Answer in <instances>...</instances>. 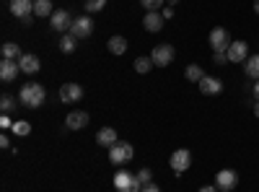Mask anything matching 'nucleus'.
Segmentation results:
<instances>
[{"label":"nucleus","mask_w":259,"mask_h":192,"mask_svg":"<svg viewBox=\"0 0 259 192\" xmlns=\"http://www.w3.org/2000/svg\"><path fill=\"white\" fill-rule=\"evenodd\" d=\"M45 99H47V91H45V86L41 83H24L21 86V91H18V101L24 104V106H29V109H36V106H41L45 104Z\"/></svg>","instance_id":"1"},{"label":"nucleus","mask_w":259,"mask_h":192,"mask_svg":"<svg viewBox=\"0 0 259 192\" xmlns=\"http://www.w3.org/2000/svg\"><path fill=\"white\" fill-rule=\"evenodd\" d=\"M73 16H70V11H65V8H57L52 16H50V26L57 31V34H68L70 31V26H73Z\"/></svg>","instance_id":"2"},{"label":"nucleus","mask_w":259,"mask_h":192,"mask_svg":"<svg viewBox=\"0 0 259 192\" xmlns=\"http://www.w3.org/2000/svg\"><path fill=\"white\" fill-rule=\"evenodd\" d=\"M109 161H112L114 166H122V164H127V161H133V145L124 143V140L114 143V145L109 148Z\"/></svg>","instance_id":"3"},{"label":"nucleus","mask_w":259,"mask_h":192,"mask_svg":"<svg viewBox=\"0 0 259 192\" xmlns=\"http://www.w3.org/2000/svg\"><path fill=\"white\" fill-rule=\"evenodd\" d=\"M68 34H73L75 39H89L94 34V18L91 16H78Z\"/></svg>","instance_id":"4"},{"label":"nucleus","mask_w":259,"mask_h":192,"mask_svg":"<svg viewBox=\"0 0 259 192\" xmlns=\"http://www.w3.org/2000/svg\"><path fill=\"white\" fill-rule=\"evenodd\" d=\"M150 60H153L156 68L171 65V62H174V47H171V45H158V47H153V52H150Z\"/></svg>","instance_id":"5"},{"label":"nucleus","mask_w":259,"mask_h":192,"mask_svg":"<svg viewBox=\"0 0 259 192\" xmlns=\"http://www.w3.org/2000/svg\"><path fill=\"white\" fill-rule=\"evenodd\" d=\"M168 164H171V169H174V174H184L187 169L192 166V153L187 151V148H179V151L171 153Z\"/></svg>","instance_id":"6"},{"label":"nucleus","mask_w":259,"mask_h":192,"mask_svg":"<svg viewBox=\"0 0 259 192\" xmlns=\"http://www.w3.org/2000/svg\"><path fill=\"white\" fill-rule=\"evenodd\" d=\"M236 184H239V174H236L233 169H221V172L215 174V187L223 189V192H231Z\"/></svg>","instance_id":"7"},{"label":"nucleus","mask_w":259,"mask_h":192,"mask_svg":"<svg viewBox=\"0 0 259 192\" xmlns=\"http://www.w3.org/2000/svg\"><path fill=\"white\" fill-rule=\"evenodd\" d=\"M83 99V86H78V83H62L60 86V101L62 104H75Z\"/></svg>","instance_id":"8"},{"label":"nucleus","mask_w":259,"mask_h":192,"mask_svg":"<svg viewBox=\"0 0 259 192\" xmlns=\"http://www.w3.org/2000/svg\"><path fill=\"white\" fill-rule=\"evenodd\" d=\"M210 47L215 50V52H228V47H231V36H228V31L226 29H212L210 31Z\"/></svg>","instance_id":"9"},{"label":"nucleus","mask_w":259,"mask_h":192,"mask_svg":"<svg viewBox=\"0 0 259 192\" xmlns=\"http://www.w3.org/2000/svg\"><path fill=\"white\" fill-rule=\"evenodd\" d=\"M163 24H166V18H163L161 13H156V11H148V13L143 16V26H145V31H150V34H158V31L163 29Z\"/></svg>","instance_id":"10"},{"label":"nucleus","mask_w":259,"mask_h":192,"mask_svg":"<svg viewBox=\"0 0 259 192\" xmlns=\"http://www.w3.org/2000/svg\"><path fill=\"white\" fill-rule=\"evenodd\" d=\"M197 86H200V91H202L205 96H218V94L223 91V83L215 78V75H205Z\"/></svg>","instance_id":"11"},{"label":"nucleus","mask_w":259,"mask_h":192,"mask_svg":"<svg viewBox=\"0 0 259 192\" xmlns=\"http://www.w3.org/2000/svg\"><path fill=\"white\" fill-rule=\"evenodd\" d=\"M18 65H21V73L36 75L39 68H41V60H39L36 55H21V57H18Z\"/></svg>","instance_id":"12"},{"label":"nucleus","mask_w":259,"mask_h":192,"mask_svg":"<svg viewBox=\"0 0 259 192\" xmlns=\"http://www.w3.org/2000/svg\"><path fill=\"white\" fill-rule=\"evenodd\" d=\"M244 60H249L246 42H231V47H228V62H244Z\"/></svg>","instance_id":"13"},{"label":"nucleus","mask_w":259,"mask_h":192,"mask_svg":"<svg viewBox=\"0 0 259 192\" xmlns=\"http://www.w3.org/2000/svg\"><path fill=\"white\" fill-rule=\"evenodd\" d=\"M96 143L101 148H112L114 143H119V135H117L114 127H101V130L96 133Z\"/></svg>","instance_id":"14"},{"label":"nucleus","mask_w":259,"mask_h":192,"mask_svg":"<svg viewBox=\"0 0 259 192\" xmlns=\"http://www.w3.org/2000/svg\"><path fill=\"white\" fill-rule=\"evenodd\" d=\"M21 73V65H18V60H0V78L3 81H13L16 75Z\"/></svg>","instance_id":"15"},{"label":"nucleus","mask_w":259,"mask_h":192,"mask_svg":"<svg viewBox=\"0 0 259 192\" xmlns=\"http://www.w3.org/2000/svg\"><path fill=\"white\" fill-rule=\"evenodd\" d=\"M85 125H89V114L85 112H70L65 117V127H68V130H83Z\"/></svg>","instance_id":"16"},{"label":"nucleus","mask_w":259,"mask_h":192,"mask_svg":"<svg viewBox=\"0 0 259 192\" xmlns=\"http://www.w3.org/2000/svg\"><path fill=\"white\" fill-rule=\"evenodd\" d=\"M11 13L16 18H24V16L34 13V0H11Z\"/></svg>","instance_id":"17"},{"label":"nucleus","mask_w":259,"mask_h":192,"mask_svg":"<svg viewBox=\"0 0 259 192\" xmlns=\"http://www.w3.org/2000/svg\"><path fill=\"white\" fill-rule=\"evenodd\" d=\"M133 182H135V174L124 172V169H119V172L114 174V187H117V192H127Z\"/></svg>","instance_id":"18"},{"label":"nucleus","mask_w":259,"mask_h":192,"mask_svg":"<svg viewBox=\"0 0 259 192\" xmlns=\"http://www.w3.org/2000/svg\"><path fill=\"white\" fill-rule=\"evenodd\" d=\"M52 13H55L52 0H34V16L36 18H50Z\"/></svg>","instance_id":"19"},{"label":"nucleus","mask_w":259,"mask_h":192,"mask_svg":"<svg viewBox=\"0 0 259 192\" xmlns=\"http://www.w3.org/2000/svg\"><path fill=\"white\" fill-rule=\"evenodd\" d=\"M75 45H78V39H75L73 34H62L60 42H57V47H60L62 55H73V52H75Z\"/></svg>","instance_id":"20"},{"label":"nucleus","mask_w":259,"mask_h":192,"mask_svg":"<svg viewBox=\"0 0 259 192\" xmlns=\"http://www.w3.org/2000/svg\"><path fill=\"white\" fill-rule=\"evenodd\" d=\"M106 47H109L112 55H124L127 52V39L124 36H112L109 42H106Z\"/></svg>","instance_id":"21"},{"label":"nucleus","mask_w":259,"mask_h":192,"mask_svg":"<svg viewBox=\"0 0 259 192\" xmlns=\"http://www.w3.org/2000/svg\"><path fill=\"white\" fill-rule=\"evenodd\" d=\"M11 130H13V135H18V138H26V135L31 133V122H29V120H16Z\"/></svg>","instance_id":"22"},{"label":"nucleus","mask_w":259,"mask_h":192,"mask_svg":"<svg viewBox=\"0 0 259 192\" xmlns=\"http://www.w3.org/2000/svg\"><path fill=\"white\" fill-rule=\"evenodd\" d=\"M0 55H3L6 60H18V57H21V50H18L16 42H6L3 50H0Z\"/></svg>","instance_id":"23"},{"label":"nucleus","mask_w":259,"mask_h":192,"mask_svg":"<svg viewBox=\"0 0 259 192\" xmlns=\"http://www.w3.org/2000/svg\"><path fill=\"white\" fill-rule=\"evenodd\" d=\"M184 78H187V81H192V83H200V81L205 78V73H202V68H200V65H187Z\"/></svg>","instance_id":"24"},{"label":"nucleus","mask_w":259,"mask_h":192,"mask_svg":"<svg viewBox=\"0 0 259 192\" xmlns=\"http://www.w3.org/2000/svg\"><path fill=\"white\" fill-rule=\"evenodd\" d=\"M246 75L254 78V81H259V55H251L246 60Z\"/></svg>","instance_id":"25"},{"label":"nucleus","mask_w":259,"mask_h":192,"mask_svg":"<svg viewBox=\"0 0 259 192\" xmlns=\"http://www.w3.org/2000/svg\"><path fill=\"white\" fill-rule=\"evenodd\" d=\"M150 68H153V60H150V57H138L135 60V70L138 73H148Z\"/></svg>","instance_id":"26"},{"label":"nucleus","mask_w":259,"mask_h":192,"mask_svg":"<svg viewBox=\"0 0 259 192\" xmlns=\"http://www.w3.org/2000/svg\"><path fill=\"white\" fill-rule=\"evenodd\" d=\"M106 3H109V0H85V11H89V13H99V11H104Z\"/></svg>","instance_id":"27"},{"label":"nucleus","mask_w":259,"mask_h":192,"mask_svg":"<svg viewBox=\"0 0 259 192\" xmlns=\"http://www.w3.org/2000/svg\"><path fill=\"white\" fill-rule=\"evenodd\" d=\"M13 106H16V99H13L11 94H3V96H0V109H3L6 114L13 109Z\"/></svg>","instance_id":"28"},{"label":"nucleus","mask_w":259,"mask_h":192,"mask_svg":"<svg viewBox=\"0 0 259 192\" xmlns=\"http://www.w3.org/2000/svg\"><path fill=\"white\" fill-rule=\"evenodd\" d=\"M163 3H166V0H140V6H143L145 11H158Z\"/></svg>","instance_id":"29"},{"label":"nucleus","mask_w":259,"mask_h":192,"mask_svg":"<svg viewBox=\"0 0 259 192\" xmlns=\"http://www.w3.org/2000/svg\"><path fill=\"white\" fill-rule=\"evenodd\" d=\"M135 177L140 179V184H148L150 179H153V172H150V169H140V172H138Z\"/></svg>","instance_id":"30"},{"label":"nucleus","mask_w":259,"mask_h":192,"mask_svg":"<svg viewBox=\"0 0 259 192\" xmlns=\"http://www.w3.org/2000/svg\"><path fill=\"white\" fill-rule=\"evenodd\" d=\"M212 60H215V65H223V62H228V52H215Z\"/></svg>","instance_id":"31"},{"label":"nucleus","mask_w":259,"mask_h":192,"mask_svg":"<svg viewBox=\"0 0 259 192\" xmlns=\"http://www.w3.org/2000/svg\"><path fill=\"white\" fill-rule=\"evenodd\" d=\"M140 192H161V187L158 184H153V182H148V184H143V189Z\"/></svg>","instance_id":"32"},{"label":"nucleus","mask_w":259,"mask_h":192,"mask_svg":"<svg viewBox=\"0 0 259 192\" xmlns=\"http://www.w3.org/2000/svg\"><path fill=\"white\" fill-rule=\"evenodd\" d=\"M0 127H13V120L3 112V117H0Z\"/></svg>","instance_id":"33"},{"label":"nucleus","mask_w":259,"mask_h":192,"mask_svg":"<svg viewBox=\"0 0 259 192\" xmlns=\"http://www.w3.org/2000/svg\"><path fill=\"white\" fill-rule=\"evenodd\" d=\"M161 16H163L166 21H171V18H174V8H171V6H168V8H163V13H161Z\"/></svg>","instance_id":"34"},{"label":"nucleus","mask_w":259,"mask_h":192,"mask_svg":"<svg viewBox=\"0 0 259 192\" xmlns=\"http://www.w3.org/2000/svg\"><path fill=\"white\" fill-rule=\"evenodd\" d=\"M21 24H24V26H31V24H34V13L24 16V18H21Z\"/></svg>","instance_id":"35"},{"label":"nucleus","mask_w":259,"mask_h":192,"mask_svg":"<svg viewBox=\"0 0 259 192\" xmlns=\"http://www.w3.org/2000/svg\"><path fill=\"white\" fill-rule=\"evenodd\" d=\"M200 192H221L215 184H205V187H200Z\"/></svg>","instance_id":"36"},{"label":"nucleus","mask_w":259,"mask_h":192,"mask_svg":"<svg viewBox=\"0 0 259 192\" xmlns=\"http://www.w3.org/2000/svg\"><path fill=\"white\" fill-rule=\"evenodd\" d=\"M0 145H3V148H11V138H8V135H0Z\"/></svg>","instance_id":"37"},{"label":"nucleus","mask_w":259,"mask_h":192,"mask_svg":"<svg viewBox=\"0 0 259 192\" xmlns=\"http://www.w3.org/2000/svg\"><path fill=\"white\" fill-rule=\"evenodd\" d=\"M254 99H256V101H259V81H256V83H254Z\"/></svg>","instance_id":"38"},{"label":"nucleus","mask_w":259,"mask_h":192,"mask_svg":"<svg viewBox=\"0 0 259 192\" xmlns=\"http://www.w3.org/2000/svg\"><path fill=\"white\" fill-rule=\"evenodd\" d=\"M254 114H256V117H259V101H256V104H254Z\"/></svg>","instance_id":"39"},{"label":"nucleus","mask_w":259,"mask_h":192,"mask_svg":"<svg viewBox=\"0 0 259 192\" xmlns=\"http://www.w3.org/2000/svg\"><path fill=\"white\" fill-rule=\"evenodd\" d=\"M254 13H259V0H254Z\"/></svg>","instance_id":"40"},{"label":"nucleus","mask_w":259,"mask_h":192,"mask_svg":"<svg viewBox=\"0 0 259 192\" xmlns=\"http://www.w3.org/2000/svg\"><path fill=\"white\" fill-rule=\"evenodd\" d=\"M179 3V0H168V6H177Z\"/></svg>","instance_id":"41"},{"label":"nucleus","mask_w":259,"mask_h":192,"mask_svg":"<svg viewBox=\"0 0 259 192\" xmlns=\"http://www.w3.org/2000/svg\"><path fill=\"white\" fill-rule=\"evenodd\" d=\"M221 192H223V189H221Z\"/></svg>","instance_id":"42"}]
</instances>
